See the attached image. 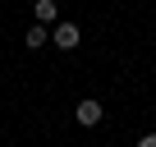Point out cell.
I'll return each mask as SVG.
<instances>
[{"instance_id": "obj_4", "label": "cell", "mask_w": 156, "mask_h": 147, "mask_svg": "<svg viewBox=\"0 0 156 147\" xmlns=\"http://www.w3.org/2000/svg\"><path fill=\"white\" fill-rule=\"evenodd\" d=\"M46 41H51V28H46V23H37V28L23 32V46H28V51H41Z\"/></svg>"}, {"instance_id": "obj_5", "label": "cell", "mask_w": 156, "mask_h": 147, "mask_svg": "<svg viewBox=\"0 0 156 147\" xmlns=\"http://www.w3.org/2000/svg\"><path fill=\"white\" fill-rule=\"evenodd\" d=\"M138 147H156V133H142V138H138Z\"/></svg>"}, {"instance_id": "obj_3", "label": "cell", "mask_w": 156, "mask_h": 147, "mask_svg": "<svg viewBox=\"0 0 156 147\" xmlns=\"http://www.w3.org/2000/svg\"><path fill=\"white\" fill-rule=\"evenodd\" d=\"M32 14H37V23H60V5H55V0H37V5H32Z\"/></svg>"}, {"instance_id": "obj_2", "label": "cell", "mask_w": 156, "mask_h": 147, "mask_svg": "<svg viewBox=\"0 0 156 147\" xmlns=\"http://www.w3.org/2000/svg\"><path fill=\"white\" fill-rule=\"evenodd\" d=\"M73 115H78V124H83V129H97V124H101V101H92V97H87V101H78Z\"/></svg>"}, {"instance_id": "obj_1", "label": "cell", "mask_w": 156, "mask_h": 147, "mask_svg": "<svg viewBox=\"0 0 156 147\" xmlns=\"http://www.w3.org/2000/svg\"><path fill=\"white\" fill-rule=\"evenodd\" d=\"M51 46H60V51H78V23L60 19V23H55V32H51Z\"/></svg>"}]
</instances>
